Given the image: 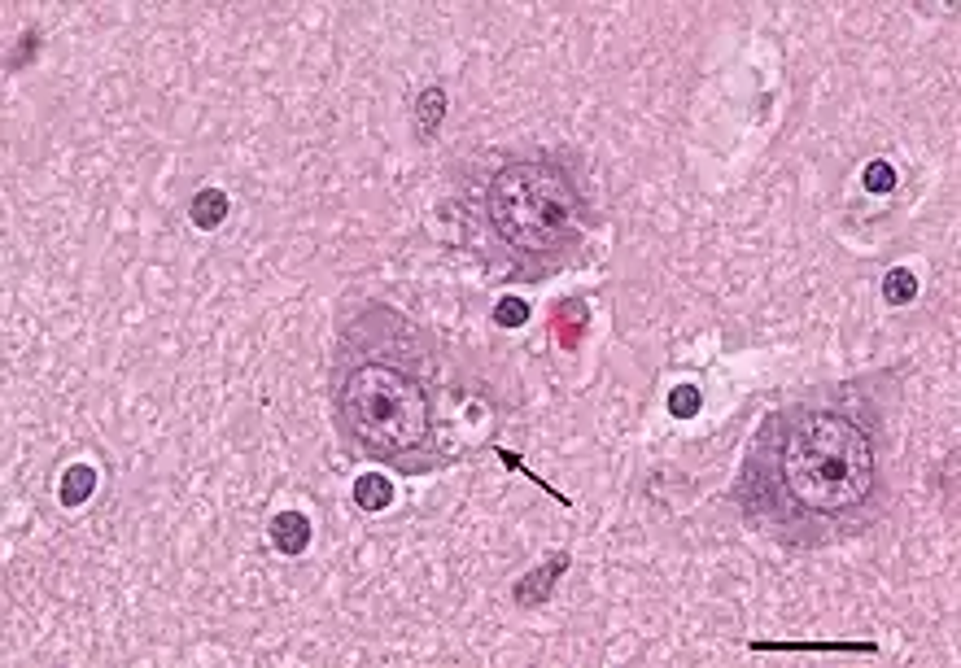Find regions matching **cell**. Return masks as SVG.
I'll list each match as a JSON object with an SVG mask.
<instances>
[{"label": "cell", "instance_id": "cell-1", "mask_svg": "<svg viewBox=\"0 0 961 668\" xmlns=\"http://www.w3.org/2000/svg\"><path fill=\"white\" fill-rule=\"evenodd\" d=\"M879 494L874 433L844 407H778L743 459L739 503L774 533L817 542Z\"/></svg>", "mask_w": 961, "mask_h": 668}, {"label": "cell", "instance_id": "cell-2", "mask_svg": "<svg viewBox=\"0 0 961 668\" xmlns=\"http://www.w3.org/2000/svg\"><path fill=\"white\" fill-rule=\"evenodd\" d=\"M337 433L354 455L411 463L433 437V402L424 380L394 359L354 363L337 385Z\"/></svg>", "mask_w": 961, "mask_h": 668}, {"label": "cell", "instance_id": "cell-3", "mask_svg": "<svg viewBox=\"0 0 961 668\" xmlns=\"http://www.w3.org/2000/svg\"><path fill=\"white\" fill-rule=\"evenodd\" d=\"M581 197L577 180L551 158L503 162L485 184V223L507 254L555 258L581 241Z\"/></svg>", "mask_w": 961, "mask_h": 668}, {"label": "cell", "instance_id": "cell-4", "mask_svg": "<svg viewBox=\"0 0 961 668\" xmlns=\"http://www.w3.org/2000/svg\"><path fill=\"white\" fill-rule=\"evenodd\" d=\"M564 568H568V551H555V555L547 559V564H538L525 581H516L512 599H516L520 607H538V603H547V599H551V590H555V581L564 577Z\"/></svg>", "mask_w": 961, "mask_h": 668}, {"label": "cell", "instance_id": "cell-5", "mask_svg": "<svg viewBox=\"0 0 961 668\" xmlns=\"http://www.w3.org/2000/svg\"><path fill=\"white\" fill-rule=\"evenodd\" d=\"M267 538L280 555H302L306 546H311V520H306L302 511H276Z\"/></svg>", "mask_w": 961, "mask_h": 668}, {"label": "cell", "instance_id": "cell-6", "mask_svg": "<svg viewBox=\"0 0 961 668\" xmlns=\"http://www.w3.org/2000/svg\"><path fill=\"white\" fill-rule=\"evenodd\" d=\"M92 494H97V468H92V463H70L62 472V485H57V503L66 511H75L88 503Z\"/></svg>", "mask_w": 961, "mask_h": 668}, {"label": "cell", "instance_id": "cell-7", "mask_svg": "<svg viewBox=\"0 0 961 668\" xmlns=\"http://www.w3.org/2000/svg\"><path fill=\"white\" fill-rule=\"evenodd\" d=\"M228 214H232V201L223 188H201L193 197V206H188V219H193L201 232H219L223 223H228Z\"/></svg>", "mask_w": 961, "mask_h": 668}, {"label": "cell", "instance_id": "cell-8", "mask_svg": "<svg viewBox=\"0 0 961 668\" xmlns=\"http://www.w3.org/2000/svg\"><path fill=\"white\" fill-rule=\"evenodd\" d=\"M354 503H359L363 511H389L394 507V481L389 476H381V472H363V476H354Z\"/></svg>", "mask_w": 961, "mask_h": 668}, {"label": "cell", "instance_id": "cell-9", "mask_svg": "<svg viewBox=\"0 0 961 668\" xmlns=\"http://www.w3.org/2000/svg\"><path fill=\"white\" fill-rule=\"evenodd\" d=\"M896 184H900V171L892 162H865V171H861V188L870 197H887V193H896Z\"/></svg>", "mask_w": 961, "mask_h": 668}, {"label": "cell", "instance_id": "cell-10", "mask_svg": "<svg viewBox=\"0 0 961 668\" xmlns=\"http://www.w3.org/2000/svg\"><path fill=\"white\" fill-rule=\"evenodd\" d=\"M415 118H420V127L424 131H437L442 127V118H446V88H424L420 97H415Z\"/></svg>", "mask_w": 961, "mask_h": 668}, {"label": "cell", "instance_id": "cell-11", "mask_svg": "<svg viewBox=\"0 0 961 668\" xmlns=\"http://www.w3.org/2000/svg\"><path fill=\"white\" fill-rule=\"evenodd\" d=\"M752 651H879L874 642H752Z\"/></svg>", "mask_w": 961, "mask_h": 668}, {"label": "cell", "instance_id": "cell-12", "mask_svg": "<svg viewBox=\"0 0 961 668\" xmlns=\"http://www.w3.org/2000/svg\"><path fill=\"white\" fill-rule=\"evenodd\" d=\"M883 297H887L892 306H909L913 297H918V276H913L909 267H892V271L883 276Z\"/></svg>", "mask_w": 961, "mask_h": 668}, {"label": "cell", "instance_id": "cell-13", "mask_svg": "<svg viewBox=\"0 0 961 668\" xmlns=\"http://www.w3.org/2000/svg\"><path fill=\"white\" fill-rule=\"evenodd\" d=\"M494 324L498 328H525L529 324V302H520V297H498V302H494Z\"/></svg>", "mask_w": 961, "mask_h": 668}, {"label": "cell", "instance_id": "cell-14", "mask_svg": "<svg viewBox=\"0 0 961 668\" xmlns=\"http://www.w3.org/2000/svg\"><path fill=\"white\" fill-rule=\"evenodd\" d=\"M699 402H704V393H699L695 385H678L669 393V411L678 415V420H691V415L699 411Z\"/></svg>", "mask_w": 961, "mask_h": 668}, {"label": "cell", "instance_id": "cell-15", "mask_svg": "<svg viewBox=\"0 0 961 668\" xmlns=\"http://www.w3.org/2000/svg\"><path fill=\"white\" fill-rule=\"evenodd\" d=\"M498 459H503V463H507V468H516V472H520V476H529V468H525V463H520V459H516V455H512V450H498ZM533 481H538V485H542V489H551V485H547V481H542V476H533ZM551 494H555V489H551ZM560 498H564V494H560ZM564 503H568V498H564Z\"/></svg>", "mask_w": 961, "mask_h": 668}, {"label": "cell", "instance_id": "cell-16", "mask_svg": "<svg viewBox=\"0 0 961 668\" xmlns=\"http://www.w3.org/2000/svg\"><path fill=\"white\" fill-rule=\"evenodd\" d=\"M35 49H40V35H27V40L18 44V53L9 57V70H18V66H22V53H27V62H31V53H35Z\"/></svg>", "mask_w": 961, "mask_h": 668}]
</instances>
